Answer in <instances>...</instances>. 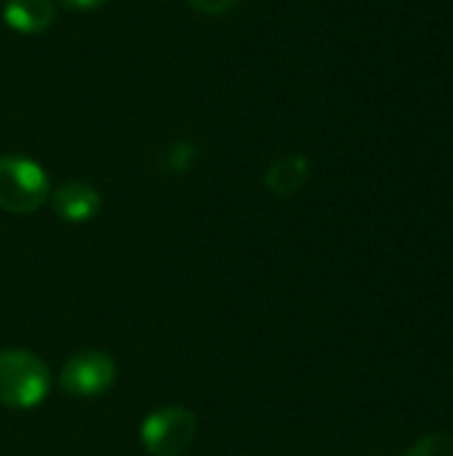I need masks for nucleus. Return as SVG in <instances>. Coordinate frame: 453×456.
<instances>
[{"mask_svg":"<svg viewBox=\"0 0 453 456\" xmlns=\"http://www.w3.org/2000/svg\"><path fill=\"white\" fill-rule=\"evenodd\" d=\"M61 5H67V8H72V11H88V8H96V5H101L104 0H59Z\"/></svg>","mask_w":453,"mask_h":456,"instance_id":"nucleus-10","label":"nucleus"},{"mask_svg":"<svg viewBox=\"0 0 453 456\" xmlns=\"http://www.w3.org/2000/svg\"><path fill=\"white\" fill-rule=\"evenodd\" d=\"M51 208L59 219L69 224H83L99 216L101 195L88 182H64L51 192Z\"/></svg>","mask_w":453,"mask_h":456,"instance_id":"nucleus-5","label":"nucleus"},{"mask_svg":"<svg viewBox=\"0 0 453 456\" xmlns=\"http://www.w3.org/2000/svg\"><path fill=\"white\" fill-rule=\"evenodd\" d=\"M48 366L29 350H0V403L5 409L27 411L48 398Z\"/></svg>","mask_w":453,"mask_h":456,"instance_id":"nucleus-1","label":"nucleus"},{"mask_svg":"<svg viewBox=\"0 0 453 456\" xmlns=\"http://www.w3.org/2000/svg\"><path fill=\"white\" fill-rule=\"evenodd\" d=\"M406 456H453V436L449 433H433L414 444Z\"/></svg>","mask_w":453,"mask_h":456,"instance_id":"nucleus-8","label":"nucleus"},{"mask_svg":"<svg viewBox=\"0 0 453 456\" xmlns=\"http://www.w3.org/2000/svg\"><path fill=\"white\" fill-rule=\"evenodd\" d=\"M51 198V182L40 163L24 155L0 158V208L8 214H32Z\"/></svg>","mask_w":453,"mask_h":456,"instance_id":"nucleus-2","label":"nucleus"},{"mask_svg":"<svg viewBox=\"0 0 453 456\" xmlns=\"http://www.w3.org/2000/svg\"><path fill=\"white\" fill-rule=\"evenodd\" d=\"M192 8L203 11V13H224L230 8H235L240 0H187Z\"/></svg>","mask_w":453,"mask_h":456,"instance_id":"nucleus-9","label":"nucleus"},{"mask_svg":"<svg viewBox=\"0 0 453 456\" xmlns=\"http://www.w3.org/2000/svg\"><path fill=\"white\" fill-rule=\"evenodd\" d=\"M307 179H310V160L304 155H283L272 160L264 174V184L280 198L296 195L307 184Z\"/></svg>","mask_w":453,"mask_h":456,"instance_id":"nucleus-7","label":"nucleus"},{"mask_svg":"<svg viewBox=\"0 0 453 456\" xmlns=\"http://www.w3.org/2000/svg\"><path fill=\"white\" fill-rule=\"evenodd\" d=\"M53 19H56V5L51 0H5L3 3V21L21 35H37L48 29Z\"/></svg>","mask_w":453,"mask_h":456,"instance_id":"nucleus-6","label":"nucleus"},{"mask_svg":"<svg viewBox=\"0 0 453 456\" xmlns=\"http://www.w3.org/2000/svg\"><path fill=\"white\" fill-rule=\"evenodd\" d=\"M117 363L104 350L88 347L69 355L59 371V387L72 398H99L112 390Z\"/></svg>","mask_w":453,"mask_h":456,"instance_id":"nucleus-4","label":"nucleus"},{"mask_svg":"<svg viewBox=\"0 0 453 456\" xmlns=\"http://www.w3.org/2000/svg\"><path fill=\"white\" fill-rule=\"evenodd\" d=\"M139 436L150 456H182L198 436V419L184 406H160L144 417Z\"/></svg>","mask_w":453,"mask_h":456,"instance_id":"nucleus-3","label":"nucleus"}]
</instances>
